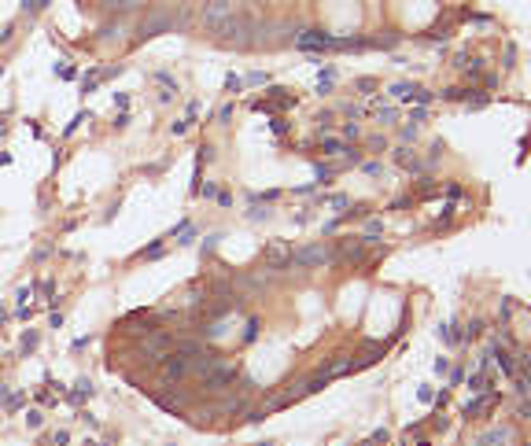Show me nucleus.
I'll return each mask as SVG.
<instances>
[{
    "mask_svg": "<svg viewBox=\"0 0 531 446\" xmlns=\"http://www.w3.org/2000/svg\"><path fill=\"white\" fill-rule=\"evenodd\" d=\"M189 358H181V354H166V361H163V376L166 380H181V376H189Z\"/></svg>",
    "mask_w": 531,
    "mask_h": 446,
    "instance_id": "nucleus-3",
    "label": "nucleus"
},
{
    "mask_svg": "<svg viewBox=\"0 0 531 446\" xmlns=\"http://www.w3.org/2000/svg\"><path fill=\"white\" fill-rule=\"evenodd\" d=\"M332 81H336V70H325V74H321V81H317V85H321V92H325V89H332Z\"/></svg>",
    "mask_w": 531,
    "mask_h": 446,
    "instance_id": "nucleus-5",
    "label": "nucleus"
},
{
    "mask_svg": "<svg viewBox=\"0 0 531 446\" xmlns=\"http://www.w3.org/2000/svg\"><path fill=\"white\" fill-rule=\"evenodd\" d=\"M232 15H236V4H232V0H207L203 11H199V26L207 30V34L222 37L225 26L232 22Z\"/></svg>",
    "mask_w": 531,
    "mask_h": 446,
    "instance_id": "nucleus-1",
    "label": "nucleus"
},
{
    "mask_svg": "<svg viewBox=\"0 0 531 446\" xmlns=\"http://www.w3.org/2000/svg\"><path fill=\"white\" fill-rule=\"evenodd\" d=\"M0 133H4V122H0Z\"/></svg>",
    "mask_w": 531,
    "mask_h": 446,
    "instance_id": "nucleus-6",
    "label": "nucleus"
},
{
    "mask_svg": "<svg viewBox=\"0 0 531 446\" xmlns=\"http://www.w3.org/2000/svg\"><path fill=\"white\" fill-rule=\"evenodd\" d=\"M291 262L295 266H321V262H329V247H325V243H317V247H303V251L291 255Z\"/></svg>",
    "mask_w": 531,
    "mask_h": 446,
    "instance_id": "nucleus-2",
    "label": "nucleus"
},
{
    "mask_svg": "<svg viewBox=\"0 0 531 446\" xmlns=\"http://www.w3.org/2000/svg\"><path fill=\"white\" fill-rule=\"evenodd\" d=\"M170 26V19H166V15H151V19H144V22H140V41H144V37H159L163 34V30Z\"/></svg>",
    "mask_w": 531,
    "mask_h": 446,
    "instance_id": "nucleus-4",
    "label": "nucleus"
}]
</instances>
